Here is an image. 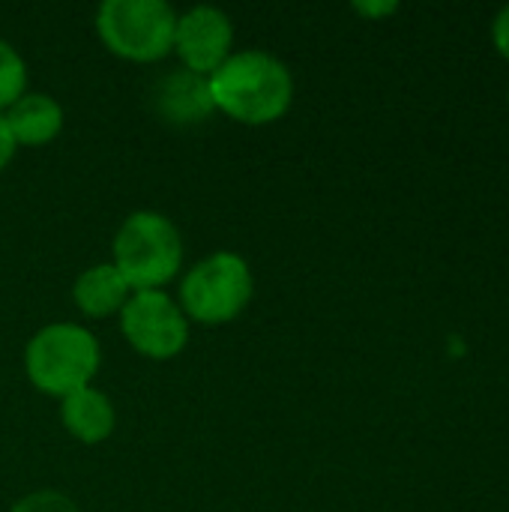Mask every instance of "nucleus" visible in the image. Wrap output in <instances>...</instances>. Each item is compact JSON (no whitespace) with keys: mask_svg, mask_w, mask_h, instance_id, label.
I'll list each match as a JSON object with an SVG mask.
<instances>
[{"mask_svg":"<svg viewBox=\"0 0 509 512\" xmlns=\"http://www.w3.org/2000/svg\"><path fill=\"white\" fill-rule=\"evenodd\" d=\"M96 30L117 57L150 63L174 48L177 15L165 0H105Z\"/></svg>","mask_w":509,"mask_h":512,"instance_id":"20e7f679","label":"nucleus"},{"mask_svg":"<svg viewBox=\"0 0 509 512\" xmlns=\"http://www.w3.org/2000/svg\"><path fill=\"white\" fill-rule=\"evenodd\" d=\"M492 36H495V45L501 48V54L509 57V3L495 15V21H492Z\"/></svg>","mask_w":509,"mask_h":512,"instance_id":"4468645a","label":"nucleus"},{"mask_svg":"<svg viewBox=\"0 0 509 512\" xmlns=\"http://www.w3.org/2000/svg\"><path fill=\"white\" fill-rule=\"evenodd\" d=\"M27 87V66L18 57V51L0 39V108L15 105L24 96Z\"/></svg>","mask_w":509,"mask_h":512,"instance_id":"f8f14e48","label":"nucleus"},{"mask_svg":"<svg viewBox=\"0 0 509 512\" xmlns=\"http://www.w3.org/2000/svg\"><path fill=\"white\" fill-rule=\"evenodd\" d=\"M63 426L84 444H99L114 432V408L108 396L84 387L63 399Z\"/></svg>","mask_w":509,"mask_h":512,"instance_id":"9d476101","label":"nucleus"},{"mask_svg":"<svg viewBox=\"0 0 509 512\" xmlns=\"http://www.w3.org/2000/svg\"><path fill=\"white\" fill-rule=\"evenodd\" d=\"M507 102H509V87H507Z\"/></svg>","mask_w":509,"mask_h":512,"instance_id":"f3484780","label":"nucleus"},{"mask_svg":"<svg viewBox=\"0 0 509 512\" xmlns=\"http://www.w3.org/2000/svg\"><path fill=\"white\" fill-rule=\"evenodd\" d=\"M180 261V234L159 213H132L114 237V267L129 288L156 291L180 270Z\"/></svg>","mask_w":509,"mask_h":512,"instance_id":"7ed1b4c3","label":"nucleus"},{"mask_svg":"<svg viewBox=\"0 0 509 512\" xmlns=\"http://www.w3.org/2000/svg\"><path fill=\"white\" fill-rule=\"evenodd\" d=\"M12 512H78V507L60 492H33L24 501H18Z\"/></svg>","mask_w":509,"mask_h":512,"instance_id":"ddd939ff","label":"nucleus"},{"mask_svg":"<svg viewBox=\"0 0 509 512\" xmlns=\"http://www.w3.org/2000/svg\"><path fill=\"white\" fill-rule=\"evenodd\" d=\"M213 105L234 120L261 126L279 120L294 96L291 72L267 51H240L210 75Z\"/></svg>","mask_w":509,"mask_h":512,"instance_id":"f257e3e1","label":"nucleus"},{"mask_svg":"<svg viewBox=\"0 0 509 512\" xmlns=\"http://www.w3.org/2000/svg\"><path fill=\"white\" fill-rule=\"evenodd\" d=\"M231 21L216 6H195L183 18H177L174 30V48L186 69L198 75H213L231 51Z\"/></svg>","mask_w":509,"mask_h":512,"instance_id":"0eeeda50","label":"nucleus"},{"mask_svg":"<svg viewBox=\"0 0 509 512\" xmlns=\"http://www.w3.org/2000/svg\"><path fill=\"white\" fill-rule=\"evenodd\" d=\"M6 126L15 138V144L39 147L48 144L60 126H63V111L51 96L42 93H27L6 111Z\"/></svg>","mask_w":509,"mask_h":512,"instance_id":"1a4fd4ad","label":"nucleus"},{"mask_svg":"<svg viewBox=\"0 0 509 512\" xmlns=\"http://www.w3.org/2000/svg\"><path fill=\"white\" fill-rule=\"evenodd\" d=\"M30 381L48 396H72L90 384L99 369V345L93 333L75 324L42 327L24 354Z\"/></svg>","mask_w":509,"mask_h":512,"instance_id":"f03ea898","label":"nucleus"},{"mask_svg":"<svg viewBox=\"0 0 509 512\" xmlns=\"http://www.w3.org/2000/svg\"><path fill=\"white\" fill-rule=\"evenodd\" d=\"M15 138H12V132H9V126H6V117L0 114V171L9 165V159H12V153H15Z\"/></svg>","mask_w":509,"mask_h":512,"instance_id":"2eb2a0df","label":"nucleus"},{"mask_svg":"<svg viewBox=\"0 0 509 512\" xmlns=\"http://www.w3.org/2000/svg\"><path fill=\"white\" fill-rule=\"evenodd\" d=\"M354 9L363 15H387L396 9V3H354Z\"/></svg>","mask_w":509,"mask_h":512,"instance_id":"dca6fc26","label":"nucleus"},{"mask_svg":"<svg viewBox=\"0 0 509 512\" xmlns=\"http://www.w3.org/2000/svg\"><path fill=\"white\" fill-rule=\"evenodd\" d=\"M78 309L90 318H108L111 312H120L129 300V285L117 273L114 264H99L81 273L72 291Z\"/></svg>","mask_w":509,"mask_h":512,"instance_id":"9b49d317","label":"nucleus"},{"mask_svg":"<svg viewBox=\"0 0 509 512\" xmlns=\"http://www.w3.org/2000/svg\"><path fill=\"white\" fill-rule=\"evenodd\" d=\"M123 336L135 351L153 360H168L183 351L189 324L177 303L162 291H138L123 306Z\"/></svg>","mask_w":509,"mask_h":512,"instance_id":"423d86ee","label":"nucleus"},{"mask_svg":"<svg viewBox=\"0 0 509 512\" xmlns=\"http://www.w3.org/2000/svg\"><path fill=\"white\" fill-rule=\"evenodd\" d=\"M153 105L156 111L177 126L201 123L216 105L210 93V75H198L192 69H171L162 75L153 87Z\"/></svg>","mask_w":509,"mask_h":512,"instance_id":"6e6552de","label":"nucleus"},{"mask_svg":"<svg viewBox=\"0 0 509 512\" xmlns=\"http://www.w3.org/2000/svg\"><path fill=\"white\" fill-rule=\"evenodd\" d=\"M252 297L249 264L234 252H216L204 258L183 282V309L204 324H225L237 318Z\"/></svg>","mask_w":509,"mask_h":512,"instance_id":"39448f33","label":"nucleus"}]
</instances>
